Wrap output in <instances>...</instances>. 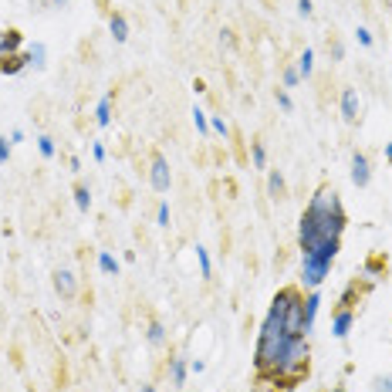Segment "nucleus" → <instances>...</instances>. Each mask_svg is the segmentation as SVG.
<instances>
[{
	"mask_svg": "<svg viewBox=\"0 0 392 392\" xmlns=\"http://www.w3.org/2000/svg\"><path fill=\"white\" fill-rule=\"evenodd\" d=\"M75 203H78L81 213H88V210H92V189H88L85 183L75 186Z\"/></svg>",
	"mask_w": 392,
	"mask_h": 392,
	"instance_id": "obj_24",
	"label": "nucleus"
},
{
	"mask_svg": "<svg viewBox=\"0 0 392 392\" xmlns=\"http://www.w3.org/2000/svg\"><path fill=\"white\" fill-rule=\"evenodd\" d=\"M318 308H321V294H318V288L308 291L305 294V321H301V332L305 335H312L314 332V318H318Z\"/></svg>",
	"mask_w": 392,
	"mask_h": 392,
	"instance_id": "obj_10",
	"label": "nucleus"
},
{
	"mask_svg": "<svg viewBox=\"0 0 392 392\" xmlns=\"http://www.w3.org/2000/svg\"><path fill=\"white\" fill-rule=\"evenodd\" d=\"M267 193H271L274 200H284V193H288V180H284L281 169H267Z\"/></svg>",
	"mask_w": 392,
	"mask_h": 392,
	"instance_id": "obj_16",
	"label": "nucleus"
},
{
	"mask_svg": "<svg viewBox=\"0 0 392 392\" xmlns=\"http://www.w3.org/2000/svg\"><path fill=\"white\" fill-rule=\"evenodd\" d=\"M196 264H200V278L210 281V278H213V261H210V254H207L203 244H196Z\"/></svg>",
	"mask_w": 392,
	"mask_h": 392,
	"instance_id": "obj_21",
	"label": "nucleus"
},
{
	"mask_svg": "<svg viewBox=\"0 0 392 392\" xmlns=\"http://www.w3.org/2000/svg\"><path fill=\"white\" fill-rule=\"evenodd\" d=\"M166 375H169V382H173L176 389H183L186 379H189V362H186L183 355H169V359H166Z\"/></svg>",
	"mask_w": 392,
	"mask_h": 392,
	"instance_id": "obj_8",
	"label": "nucleus"
},
{
	"mask_svg": "<svg viewBox=\"0 0 392 392\" xmlns=\"http://www.w3.org/2000/svg\"><path fill=\"white\" fill-rule=\"evenodd\" d=\"M149 186L156 193H169V186H173V173H169V162H166L162 153H156L153 162H149Z\"/></svg>",
	"mask_w": 392,
	"mask_h": 392,
	"instance_id": "obj_5",
	"label": "nucleus"
},
{
	"mask_svg": "<svg viewBox=\"0 0 392 392\" xmlns=\"http://www.w3.org/2000/svg\"><path fill=\"white\" fill-rule=\"evenodd\" d=\"M321 392H348V389H341V386H332V389H321Z\"/></svg>",
	"mask_w": 392,
	"mask_h": 392,
	"instance_id": "obj_43",
	"label": "nucleus"
},
{
	"mask_svg": "<svg viewBox=\"0 0 392 392\" xmlns=\"http://www.w3.org/2000/svg\"><path fill=\"white\" fill-rule=\"evenodd\" d=\"M146 341H149L153 348H162V345L169 341V332H166V325H162L159 318H153V321L146 325Z\"/></svg>",
	"mask_w": 392,
	"mask_h": 392,
	"instance_id": "obj_15",
	"label": "nucleus"
},
{
	"mask_svg": "<svg viewBox=\"0 0 392 392\" xmlns=\"http://www.w3.org/2000/svg\"><path fill=\"white\" fill-rule=\"evenodd\" d=\"M348 176H352V183L359 186V189H366L372 183V162H368L366 153H352V162H348Z\"/></svg>",
	"mask_w": 392,
	"mask_h": 392,
	"instance_id": "obj_7",
	"label": "nucleus"
},
{
	"mask_svg": "<svg viewBox=\"0 0 392 392\" xmlns=\"http://www.w3.org/2000/svg\"><path fill=\"white\" fill-rule=\"evenodd\" d=\"M37 153H41L44 159H54V156H58V146H54L51 135H37Z\"/></svg>",
	"mask_w": 392,
	"mask_h": 392,
	"instance_id": "obj_25",
	"label": "nucleus"
},
{
	"mask_svg": "<svg viewBox=\"0 0 392 392\" xmlns=\"http://www.w3.org/2000/svg\"><path fill=\"white\" fill-rule=\"evenodd\" d=\"M10 142H14V146H17V142H24V132L14 129V132H10Z\"/></svg>",
	"mask_w": 392,
	"mask_h": 392,
	"instance_id": "obj_40",
	"label": "nucleus"
},
{
	"mask_svg": "<svg viewBox=\"0 0 392 392\" xmlns=\"http://www.w3.org/2000/svg\"><path fill=\"white\" fill-rule=\"evenodd\" d=\"M99 271H102L105 278H119V271H122V264L115 261L108 250H99Z\"/></svg>",
	"mask_w": 392,
	"mask_h": 392,
	"instance_id": "obj_19",
	"label": "nucleus"
},
{
	"mask_svg": "<svg viewBox=\"0 0 392 392\" xmlns=\"http://www.w3.org/2000/svg\"><path fill=\"white\" fill-rule=\"evenodd\" d=\"M92 156H95V162H105V159H108V149H105L102 142H92Z\"/></svg>",
	"mask_w": 392,
	"mask_h": 392,
	"instance_id": "obj_36",
	"label": "nucleus"
},
{
	"mask_svg": "<svg viewBox=\"0 0 392 392\" xmlns=\"http://www.w3.org/2000/svg\"><path fill=\"white\" fill-rule=\"evenodd\" d=\"M51 284H54V291H58V298H61V301H75V298H78V291H81L78 274H75L71 267H58V271H54V278H51Z\"/></svg>",
	"mask_w": 392,
	"mask_h": 392,
	"instance_id": "obj_4",
	"label": "nucleus"
},
{
	"mask_svg": "<svg viewBox=\"0 0 392 392\" xmlns=\"http://www.w3.org/2000/svg\"><path fill=\"white\" fill-rule=\"evenodd\" d=\"M108 34H112L115 44H126L129 41V21H126V14H119V10L108 14Z\"/></svg>",
	"mask_w": 392,
	"mask_h": 392,
	"instance_id": "obj_12",
	"label": "nucleus"
},
{
	"mask_svg": "<svg viewBox=\"0 0 392 392\" xmlns=\"http://www.w3.org/2000/svg\"><path fill=\"white\" fill-rule=\"evenodd\" d=\"M65 3H68V0H51V7H65Z\"/></svg>",
	"mask_w": 392,
	"mask_h": 392,
	"instance_id": "obj_44",
	"label": "nucleus"
},
{
	"mask_svg": "<svg viewBox=\"0 0 392 392\" xmlns=\"http://www.w3.org/2000/svg\"><path fill=\"white\" fill-rule=\"evenodd\" d=\"M359 298H362V284H359V278H352L339 294V308H355L359 305Z\"/></svg>",
	"mask_w": 392,
	"mask_h": 392,
	"instance_id": "obj_14",
	"label": "nucleus"
},
{
	"mask_svg": "<svg viewBox=\"0 0 392 392\" xmlns=\"http://www.w3.org/2000/svg\"><path fill=\"white\" fill-rule=\"evenodd\" d=\"M288 298H291V284L274 294L271 308L264 314L261 332H257V345H254V375H267L271 368L278 366V359H281V352L288 348V341L294 339L288 332V321H284Z\"/></svg>",
	"mask_w": 392,
	"mask_h": 392,
	"instance_id": "obj_2",
	"label": "nucleus"
},
{
	"mask_svg": "<svg viewBox=\"0 0 392 392\" xmlns=\"http://www.w3.org/2000/svg\"><path fill=\"white\" fill-rule=\"evenodd\" d=\"M372 392H392V375H375L372 379Z\"/></svg>",
	"mask_w": 392,
	"mask_h": 392,
	"instance_id": "obj_29",
	"label": "nucleus"
},
{
	"mask_svg": "<svg viewBox=\"0 0 392 392\" xmlns=\"http://www.w3.org/2000/svg\"><path fill=\"white\" fill-rule=\"evenodd\" d=\"M339 112H341V119H345L348 126H355V122L362 119V99H359V92H355V88H341Z\"/></svg>",
	"mask_w": 392,
	"mask_h": 392,
	"instance_id": "obj_6",
	"label": "nucleus"
},
{
	"mask_svg": "<svg viewBox=\"0 0 392 392\" xmlns=\"http://www.w3.org/2000/svg\"><path fill=\"white\" fill-rule=\"evenodd\" d=\"M220 44H223V48H237L234 31H227V27H223V31H220Z\"/></svg>",
	"mask_w": 392,
	"mask_h": 392,
	"instance_id": "obj_35",
	"label": "nucleus"
},
{
	"mask_svg": "<svg viewBox=\"0 0 392 392\" xmlns=\"http://www.w3.org/2000/svg\"><path fill=\"white\" fill-rule=\"evenodd\" d=\"M210 132H216L220 139H230V126L223 115H210Z\"/></svg>",
	"mask_w": 392,
	"mask_h": 392,
	"instance_id": "obj_26",
	"label": "nucleus"
},
{
	"mask_svg": "<svg viewBox=\"0 0 392 392\" xmlns=\"http://www.w3.org/2000/svg\"><path fill=\"white\" fill-rule=\"evenodd\" d=\"M112 99H115V95L108 92V95H102L99 105H95V122H99V129H108V126H112Z\"/></svg>",
	"mask_w": 392,
	"mask_h": 392,
	"instance_id": "obj_17",
	"label": "nucleus"
},
{
	"mask_svg": "<svg viewBox=\"0 0 392 392\" xmlns=\"http://www.w3.org/2000/svg\"><path fill=\"white\" fill-rule=\"evenodd\" d=\"M139 392H159V389H156V386H153V382H146V386H142V389H139Z\"/></svg>",
	"mask_w": 392,
	"mask_h": 392,
	"instance_id": "obj_41",
	"label": "nucleus"
},
{
	"mask_svg": "<svg viewBox=\"0 0 392 392\" xmlns=\"http://www.w3.org/2000/svg\"><path fill=\"white\" fill-rule=\"evenodd\" d=\"M348 227V213L341 207V196L335 186H318L314 196L298 220V247L301 257H321V261L335 264L341 250V234Z\"/></svg>",
	"mask_w": 392,
	"mask_h": 392,
	"instance_id": "obj_1",
	"label": "nucleus"
},
{
	"mask_svg": "<svg viewBox=\"0 0 392 392\" xmlns=\"http://www.w3.org/2000/svg\"><path fill=\"white\" fill-rule=\"evenodd\" d=\"M298 14H301V17H312L314 3H312V0H298Z\"/></svg>",
	"mask_w": 392,
	"mask_h": 392,
	"instance_id": "obj_37",
	"label": "nucleus"
},
{
	"mask_svg": "<svg viewBox=\"0 0 392 392\" xmlns=\"http://www.w3.org/2000/svg\"><path fill=\"white\" fill-rule=\"evenodd\" d=\"M189 115H193V126H196V132H200V135H210V115H207V112H203L200 105H193V112H189Z\"/></svg>",
	"mask_w": 392,
	"mask_h": 392,
	"instance_id": "obj_23",
	"label": "nucleus"
},
{
	"mask_svg": "<svg viewBox=\"0 0 392 392\" xmlns=\"http://www.w3.org/2000/svg\"><path fill=\"white\" fill-rule=\"evenodd\" d=\"M294 68H298L301 81L312 78V75H314V51H312V48H305V51H301V58H298V65H294Z\"/></svg>",
	"mask_w": 392,
	"mask_h": 392,
	"instance_id": "obj_20",
	"label": "nucleus"
},
{
	"mask_svg": "<svg viewBox=\"0 0 392 392\" xmlns=\"http://www.w3.org/2000/svg\"><path fill=\"white\" fill-rule=\"evenodd\" d=\"M379 274H382V261H379V257H372V261L366 264V278H368V281H375Z\"/></svg>",
	"mask_w": 392,
	"mask_h": 392,
	"instance_id": "obj_30",
	"label": "nucleus"
},
{
	"mask_svg": "<svg viewBox=\"0 0 392 392\" xmlns=\"http://www.w3.org/2000/svg\"><path fill=\"white\" fill-rule=\"evenodd\" d=\"M68 169H71V173H81V159L78 156H68Z\"/></svg>",
	"mask_w": 392,
	"mask_h": 392,
	"instance_id": "obj_39",
	"label": "nucleus"
},
{
	"mask_svg": "<svg viewBox=\"0 0 392 392\" xmlns=\"http://www.w3.org/2000/svg\"><path fill=\"white\" fill-rule=\"evenodd\" d=\"M250 162H254V169H267V146L264 142H250Z\"/></svg>",
	"mask_w": 392,
	"mask_h": 392,
	"instance_id": "obj_22",
	"label": "nucleus"
},
{
	"mask_svg": "<svg viewBox=\"0 0 392 392\" xmlns=\"http://www.w3.org/2000/svg\"><path fill=\"white\" fill-rule=\"evenodd\" d=\"M203 368H207V362H203V359H189V372H193V375H200Z\"/></svg>",
	"mask_w": 392,
	"mask_h": 392,
	"instance_id": "obj_38",
	"label": "nucleus"
},
{
	"mask_svg": "<svg viewBox=\"0 0 392 392\" xmlns=\"http://www.w3.org/2000/svg\"><path fill=\"white\" fill-rule=\"evenodd\" d=\"M352 325H355V308H339V312L332 314V335H335L339 341L348 339Z\"/></svg>",
	"mask_w": 392,
	"mask_h": 392,
	"instance_id": "obj_9",
	"label": "nucleus"
},
{
	"mask_svg": "<svg viewBox=\"0 0 392 392\" xmlns=\"http://www.w3.org/2000/svg\"><path fill=\"white\" fill-rule=\"evenodd\" d=\"M355 37H359V44H362V48H372V44H375V37H372V31H368V27H359V31H355Z\"/></svg>",
	"mask_w": 392,
	"mask_h": 392,
	"instance_id": "obj_33",
	"label": "nucleus"
},
{
	"mask_svg": "<svg viewBox=\"0 0 392 392\" xmlns=\"http://www.w3.org/2000/svg\"><path fill=\"white\" fill-rule=\"evenodd\" d=\"M27 65V54H7V58H0V75H7V78H14V75H21Z\"/></svg>",
	"mask_w": 392,
	"mask_h": 392,
	"instance_id": "obj_13",
	"label": "nucleus"
},
{
	"mask_svg": "<svg viewBox=\"0 0 392 392\" xmlns=\"http://www.w3.org/2000/svg\"><path fill=\"white\" fill-rule=\"evenodd\" d=\"M386 159L392 162V142H386Z\"/></svg>",
	"mask_w": 392,
	"mask_h": 392,
	"instance_id": "obj_42",
	"label": "nucleus"
},
{
	"mask_svg": "<svg viewBox=\"0 0 392 392\" xmlns=\"http://www.w3.org/2000/svg\"><path fill=\"white\" fill-rule=\"evenodd\" d=\"M281 81H284L281 88H298V85H301V75H298V68H294V65H288V68L281 71Z\"/></svg>",
	"mask_w": 392,
	"mask_h": 392,
	"instance_id": "obj_27",
	"label": "nucleus"
},
{
	"mask_svg": "<svg viewBox=\"0 0 392 392\" xmlns=\"http://www.w3.org/2000/svg\"><path fill=\"white\" fill-rule=\"evenodd\" d=\"M328 274H332V264L328 261H321V257H301V284L308 291L321 288Z\"/></svg>",
	"mask_w": 392,
	"mask_h": 392,
	"instance_id": "obj_3",
	"label": "nucleus"
},
{
	"mask_svg": "<svg viewBox=\"0 0 392 392\" xmlns=\"http://www.w3.org/2000/svg\"><path fill=\"white\" fill-rule=\"evenodd\" d=\"M10 153H14V142H10L7 135H0V166L10 159Z\"/></svg>",
	"mask_w": 392,
	"mask_h": 392,
	"instance_id": "obj_31",
	"label": "nucleus"
},
{
	"mask_svg": "<svg viewBox=\"0 0 392 392\" xmlns=\"http://www.w3.org/2000/svg\"><path fill=\"white\" fill-rule=\"evenodd\" d=\"M156 223L159 227H169V203H166V200H162L156 210Z\"/></svg>",
	"mask_w": 392,
	"mask_h": 392,
	"instance_id": "obj_34",
	"label": "nucleus"
},
{
	"mask_svg": "<svg viewBox=\"0 0 392 392\" xmlns=\"http://www.w3.org/2000/svg\"><path fill=\"white\" fill-rule=\"evenodd\" d=\"M328 54H332V61H345V44L341 41H328Z\"/></svg>",
	"mask_w": 392,
	"mask_h": 392,
	"instance_id": "obj_32",
	"label": "nucleus"
},
{
	"mask_svg": "<svg viewBox=\"0 0 392 392\" xmlns=\"http://www.w3.org/2000/svg\"><path fill=\"white\" fill-rule=\"evenodd\" d=\"M27 65H31L34 71H44V68H48V48H44L41 41H37L31 51H27Z\"/></svg>",
	"mask_w": 392,
	"mask_h": 392,
	"instance_id": "obj_18",
	"label": "nucleus"
},
{
	"mask_svg": "<svg viewBox=\"0 0 392 392\" xmlns=\"http://www.w3.org/2000/svg\"><path fill=\"white\" fill-rule=\"evenodd\" d=\"M274 102H278V108H281V112H294V102H291L288 88H278V92H274Z\"/></svg>",
	"mask_w": 392,
	"mask_h": 392,
	"instance_id": "obj_28",
	"label": "nucleus"
},
{
	"mask_svg": "<svg viewBox=\"0 0 392 392\" xmlns=\"http://www.w3.org/2000/svg\"><path fill=\"white\" fill-rule=\"evenodd\" d=\"M24 48V34L17 31V27H7L3 34H0V58H7V54H21Z\"/></svg>",
	"mask_w": 392,
	"mask_h": 392,
	"instance_id": "obj_11",
	"label": "nucleus"
}]
</instances>
